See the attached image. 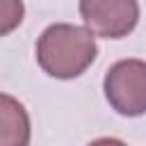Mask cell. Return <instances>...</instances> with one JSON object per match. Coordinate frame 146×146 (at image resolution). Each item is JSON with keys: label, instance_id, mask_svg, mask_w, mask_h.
I'll list each match as a JSON object with an SVG mask.
<instances>
[{"label": "cell", "instance_id": "6da1fadb", "mask_svg": "<svg viewBox=\"0 0 146 146\" xmlns=\"http://www.w3.org/2000/svg\"><path fill=\"white\" fill-rule=\"evenodd\" d=\"M96 59V39L89 30L57 23L43 30L36 41V62L39 66L59 80L78 78Z\"/></svg>", "mask_w": 146, "mask_h": 146}, {"label": "cell", "instance_id": "7a4b0ae2", "mask_svg": "<svg viewBox=\"0 0 146 146\" xmlns=\"http://www.w3.org/2000/svg\"><path fill=\"white\" fill-rule=\"evenodd\" d=\"M105 98L123 116L146 114V62L121 59L105 73Z\"/></svg>", "mask_w": 146, "mask_h": 146}, {"label": "cell", "instance_id": "3957f363", "mask_svg": "<svg viewBox=\"0 0 146 146\" xmlns=\"http://www.w3.org/2000/svg\"><path fill=\"white\" fill-rule=\"evenodd\" d=\"M80 16L91 34L121 39L137 25L139 5L132 0H87L80 2Z\"/></svg>", "mask_w": 146, "mask_h": 146}, {"label": "cell", "instance_id": "277c9868", "mask_svg": "<svg viewBox=\"0 0 146 146\" xmlns=\"http://www.w3.org/2000/svg\"><path fill=\"white\" fill-rule=\"evenodd\" d=\"M30 119L25 107L9 94L0 96V146H27Z\"/></svg>", "mask_w": 146, "mask_h": 146}, {"label": "cell", "instance_id": "5b68a950", "mask_svg": "<svg viewBox=\"0 0 146 146\" xmlns=\"http://www.w3.org/2000/svg\"><path fill=\"white\" fill-rule=\"evenodd\" d=\"M23 5L21 2H0V32L7 34L16 23H21Z\"/></svg>", "mask_w": 146, "mask_h": 146}, {"label": "cell", "instance_id": "8992f818", "mask_svg": "<svg viewBox=\"0 0 146 146\" xmlns=\"http://www.w3.org/2000/svg\"><path fill=\"white\" fill-rule=\"evenodd\" d=\"M89 146H125L121 139H114V137H103V139H96L91 141Z\"/></svg>", "mask_w": 146, "mask_h": 146}]
</instances>
